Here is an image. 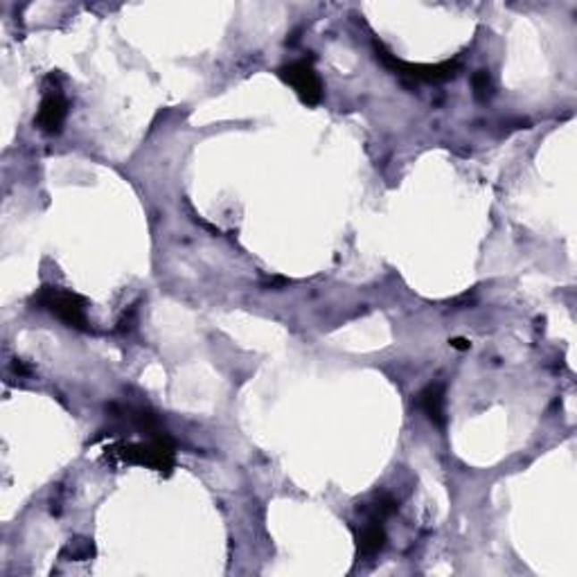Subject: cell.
<instances>
[{
	"mask_svg": "<svg viewBox=\"0 0 577 577\" xmlns=\"http://www.w3.org/2000/svg\"><path fill=\"white\" fill-rule=\"evenodd\" d=\"M374 53L377 59H381V63L390 71H395V75L404 77L406 81H424V84H442V81L456 79V75L460 72L458 62H445V63H406L402 59L395 57L393 53H389L386 47L379 41H374Z\"/></svg>",
	"mask_w": 577,
	"mask_h": 577,
	"instance_id": "2",
	"label": "cell"
},
{
	"mask_svg": "<svg viewBox=\"0 0 577 577\" xmlns=\"http://www.w3.org/2000/svg\"><path fill=\"white\" fill-rule=\"evenodd\" d=\"M449 346L456 347V350H469V347H472V343H469L467 339H451Z\"/></svg>",
	"mask_w": 577,
	"mask_h": 577,
	"instance_id": "10",
	"label": "cell"
},
{
	"mask_svg": "<svg viewBox=\"0 0 577 577\" xmlns=\"http://www.w3.org/2000/svg\"><path fill=\"white\" fill-rule=\"evenodd\" d=\"M115 451L124 463L145 464L158 473H170L176 463V447L167 433L149 438L147 442H138V445H122Z\"/></svg>",
	"mask_w": 577,
	"mask_h": 577,
	"instance_id": "3",
	"label": "cell"
},
{
	"mask_svg": "<svg viewBox=\"0 0 577 577\" xmlns=\"http://www.w3.org/2000/svg\"><path fill=\"white\" fill-rule=\"evenodd\" d=\"M280 79L298 93L300 100L307 106H316L322 100V84L314 71L312 62H294L278 71Z\"/></svg>",
	"mask_w": 577,
	"mask_h": 577,
	"instance_id": "4",
	"label": "cell"
},
{
	"mask_svg": "<svg viewBox=\"0 0 577 577\" xmlns=\"http://www.w3.org/2000/svg\"><path fill=\"white\" fill-rule=\"evenodd\" d=\"M68 118V100L62 95L59 88H50L46 95H43L41 106H38L37 113V127L41 129L43 133H59L66 124Z\"/></svg>",
	"mask_w": 577,
	"mask_h": 577,
	"instance_id": "5",
	"label": "cell"
},
{
	"mask_svg": "<svg viewBox=\"0 0 577 577\" xmlns=\"http://www.w3.org/2000/svg\"><path fill=\"white\" fill-rule=\"evenodd\" d=\"M32 303L37 309L54 314L59 321L79 331H88V316H86V300L79 294H72L62 287H41L34 294Z\"/></svg>",
	"mask_w": 577,
	"mask_h": 577,
	"instance_id": "1",
	"label": "cell"
},
{
	"mask_svg": "<svg viewBox=\"0 0 577 577\" xmlns=\"http://www.w3.org/2000/svg\"><path fill=\"white\" fill-rule=\"evenodd\" d=\"M473 93H476L478 100H488L492 95V77H489L488 71H476L472 77Z\"/></svg>",
	"mask_w": 577,
	"mask_h": 577,
	"instance_id": "8",
	"label": "cell"
},
{
	"mask_svg": "<svg viewBox=\"0 0 577 577\" xmlns=\"http://www.w3.org/2000/svg\"><path fill=\"white\" fill-rule=\"evenodd\" d=\"M63 553H71L72 559H88V557H93L95 548H93V544L86 539H75V541L71 539V544L63 548Z\"/></svg>",
	"mask_w": 577,
	"mask_h": 577,
	"instance_id": "9",
	"label": "cell"
},
{
	"mask_svg": "<svg viewBox=\"0 0 577 577\" xmlns=\"http://www.w3.org/2000/svg\"><path fill=\"white\" fill-rule=\"evenodd\" d=\"M386 546V531L379 519H368V523L356 532V548H359V557H374L381 553Z\"/></svg>",
	"mask_w": 577,
	"mask_h": 577,
	"instance_id": "7",
	"label": "cell"
},
{
	"mask_svg": "<svg viewBox=\"0 0 577 577\" xmlns=\"http://www.w3.org/2000/svg\"><path fill=\"white\" fill-rule=\"evenodd\" d=\"M417 404H420L422 413L429 417L431 424L445 426V386L442 383H429L417 397Z\"/></svg>",
	"mask_w": 577,
	"mask_h": 577,
	"instance_id": "6",
	"label": "cell"
}]
</instances>
